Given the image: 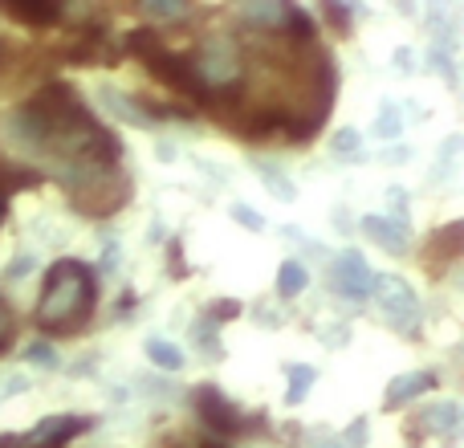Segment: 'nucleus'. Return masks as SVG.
<instances>
[{
	"instance_id": "f257e3e1",
	"label": "nucleus",
	"mask_w": 464,
	"mask_h": 448,
	"mask_svg": "<svg viewBox=\"0 0 464 448\" xmlns=\"http://www.w3.org/2000/svg\"><path fill=\"white\" fill-rule=\"evenodd\" d=\"M130 49H135L147 65H151V73L160 82H168V86L184 90V94H192V98H200V102H204V90H208V86L200 82L196 65H188L179 54H168V49H163V41L155 37L151 29H135V33H130Z\"/></svg>"
},
{
	"instance_id": "f03ea898",
	"label": "nucleus",
	"mask_w": 464,
	"mask_h": 448,
	"mask_svg": "<svg viewBox=\"0 0 464 448\" xmlns=\"http://www.w3.org/2000/svg\"><path fill=\"white\" fill-rule=\"evenodd\" d=\"M379 273L367 269V261H362L359 248H346V253L334 257V265H330V286L338 289L343 297H351V302H362V297H371V286H375Z\"/></svg>"
},
{
	"instance_id": "7ed1b4c3",
	"label": "nucleus",
	"mask_w": 464,
	"mask_h": 448,
	"mask_svg": "<svg viewBox=\"0 0 464 448\" xmlns=\"http://www.w3.org/2000/svg\"><path fill=\"white\" fill-rule=\"evenodd\" d=\"M371 297H375L379 310H383L392 322H416L420 318L416 294H411V286H408V281H400V278H375Z\"/></svg>"
},
{
	"instance_id": "20e7f679",
	"label": "nucleus",
	"mask_w": 464,
	"mask_h": 448,
	"mask_svg": "<svg viewBox=\"0 0 464 448\" xmlns=\"http://www.w3.org/2000/svg\"><path fill=\"white\" fill-rule=\"evenodd\" d=\"M90 424H94L90 416H49V420H41V424L33 428L24 441H29V444H41V448H57V444L70 441V436L86 433Z\"/></svg>"
},
{
	"instance_id": "39448f33",
	"label": "nucleus",
	"mask_w": 464,
	"mask_h": 448,
	"mask_svg": "<svg viewBox=\"0 0 464 448\" xmlns=\"http://www.w3.org/2000/svg\"><path fill=\"white\" fill-rule=\"evenodd\" d=\"M196 408H200V416H204V424L208 428H217V433H240V420H237V412H232V404L220 395V387H200L196 392Z\"/></svg>"
},
{
	"instance_id": "423d86ee",
	"label": "nucleus",
	"mask_w": 464,
	"mask_h": 448,
	"mask_svg": "<svg viewBox=\"0 0 464 448\" xmlns=\"http://www.w3.org/2000/svg\"><path fill=\"white\" fill-rule=\"evenodd\" d=\"M200 82L208 86V82H228L232 73H237V49L228 45V41H208V49H204V62H200Z\"/></svg>"
},
{
	"instance_id": "0eeeda50",
	"label": "nucleus",
	"mask_w": 464,
	"mask_h": 448,
	"mask_svg": "<svg viewBox=\"0 0 464 448\" xmlns=\"http://www.w3.org/2000/svg\"><path fill=\"white\" fill-rule=\"evenodd\" d=\"M362 232H367L375 245L400 253L408 245V220H387V217H362Z\"/></svg>"
},
{
	"instance_id": "6e6552de",
	"label": "nucleus",
	"mask_w": 464,
	"mask_h": 448,
	"mask_svg": "<svg viewBox=\"0 0 464 448\" xmlns=\"http://www.w3.org/2000/svg\"><path fill=\"white\" fill-rule=\"evenodd\" d=\"M432 387H436V375H432V371H411V375L392 379V384H387V408L416 400L420 392H432Z\"/></svg>"
},
{
	"instance_id": "1a4fd4ad",
	"label": "nucleus",
	"mask_w": 464,
	"mask_h": 448,
	"mask_svg": "<svg viewBox=\"0 0 464 448\" xmlns=\"http://www.w3.org/2000/svg\"><path fill=\"white\" fill-rule=\"evenodd\" d=\"M305 281H310V273H305V265H302V261H285V265H281V273H277V289H281V297L302 294Z\"/></svg>"
},
{
	"instance_id": "9d476101",
	"label": "nucleus",
	"mask_w": 464,
	"mask_h": 448,
	"mask_svg": "<svg viewBox=\"0 0 464 448\" xmlns=\"http://www.w3.org/2000/svg\"><path fill=\"white\" fill-rule=\"evenodd\" d=\"M8 16H16V21H29V24H49L62 16V8L53 5H5Z\"/></svg>"
},
{
	"instance_id": "9b49d317",
	"label": "nucleus",
	"mask_w": 464,
	"mask_h": 448,
	"mask_svg": "<svg viewBox=\"0 0 464 448\" xmlns=\"http://www.w3.org/2000/svg\"><path fill=\"white\" fill-rule=\"evenodd\" d=\"M256 176H261V184H265V188H273V192H277V200H285V204H289V200L297 196L294 180L281 176V171L273 168V163H256Z\"/></svg>"
},
{
	"instance_id": "f8f14e48",
	"label": "nucleus",
	"mask_w": 464,
	"mask_h": 448,
	"mask_svg": "<svg viewBox=\"0 0 464 448\" xmlns=\"http://www.w3.org/2000/svg\"><path fill=\"white\" fill-rule=\"evenodd\" d=\"M147 359H151L155 367H163V371H179V367H184V355H179V346L160 343V338H151V343H147Z\"/></svg>"
},
{
	"instance_id": "ddd939ff",
	"label": "nucleus",
	"mask_w": 464,
	"mask_h": 448,
	"mask_svg": "<svg viewBox=\"0 0 464 448\" xmlns=\"http://www.w3.org/2000/svg\"><path fill=\"white\" fill-rule=\"evenodd\" d=\"M102 102L111 106L119 119H127V122H147V114L139 111L135 102H127V94H119V90H106V86H102Z\"/></svg>"
},
{
	"instance_id": "4468645a",
	"label": "nucleus",
	"mask_w": 464,
	"mask_h": 448,
	"mask_svg": "<svg viewBox=\"0 0 464 448\" xmlns=\"http://www.w3.org/2000/svg\"><path fill=\"white\" fill-rule=\"evenodd\" d=\"M314 379H318V371H314V367H289V392H285V400L289 404H302Z\"/></svg>"
},
{
	"instance_id": "2eb2a0df",
	"label": "nucleus",
	"mask_w": 464,
	"mask_h": 448,
	"mask_svg": "<svg viewBox=\"0 0 464 448\" xmlns=\"http://www.w3.org/2000/svg\"><path fill=\"white\" fill-rule=\"evenodd\" d=\"M403 131V114L395 102H383V111H379V122H375V135L379 139H395Z\"/></svg>"
},
{
	"instance_id": "dca6fc26",
	"label": "nucleus",
	"mask_w": 464,
	"mask_h": 448,
	"mask_svg": "<svg viewBox=\"0 0 464 448\" xmlns=\"http://www.w3.org/2000/svg\"><path fill=\"white\" fill-rule=\"evenodd\" d=\"M24 359L37 363V367H45V371H53V367H57V351H53L49 343H33L29 351H24Z\"/></svg>"
},
{
	"instance_id": "f3484780",
	"label": "nucleus",
	"mask_w": 464,
	"mask_h": 448,
	"mask_svg": "<svg viewBox=\"0 0 464 448\" xmlns=\"http://www.w3.org/2000/svg\"><path fill=\"white\" fill-rule=\"evenodd\" d=\"M457 420H460V408H457V404H436L432 424L440 428V433H452V428H457Z\"/></svg>"
},
{
	"instance_id": "a211bd4d",
	"label": "nucleus",
	"mask_w": 464,
	"mask_h": 448,
	"mask_svg": "<svg viewBox=\"0 0 464 448\" xmlns=\"http://www.w3.org/2000/svg\"><path fill=\"white\" fill-rule=\"evenodd\" d=\"M334 151L338 155H354V151H359V131H354V127L334 131Z\"/></svg>"
},
{
	"instance_id": "6ab92c4d",
	"label": "nucleus",
	"mask_w": 464,
	"mask_h": 448,
	"mask_svg": "<svg viewBox=\"0 0 464 448\" xmlns=\"http://www.w3.org/2000/svg\"><path fill=\"white\" fill-rule=\"evenodd\" d=\"M33 265H37V261H33L29 253H21L13 265H8V281H21V278H29V273H33Z\"/></svg>"
},
{
	"instance_id": "aec40b11",
	"label": "nucleus",
	"mask_w": 464,
	"mask_h": 448,
	"mask_svg": "<svg viewBox=\"0 0 464 448\" xmlns=\"http://www.w3.org/2000/svg\"><path fill=\"white\" fill-rule=\"evenodd\" d=\"M232 220L248 224V229H261V217H256L253 209H245V204H232Z\"/></svg>"
},
{
	"instance_id": "412c9836",
	"label": "nucleus",
	"mask_w": 464,
	"mask_h": 448,
	"mask_svg": "<svg viewBox=\"0 0 464 448\" xmlns=\"http://www.w3.org/2000/svg\"><path fill=\"white\" fill-rule=\"evenodd\" d=\"M432 65H436V70H440L449 82H457V73H452V57L444 54V49H432Z\"/></svg>"
},
{
	"instance_id": "4be33fe9",
	"label": "nucleus",
	"mask_w": 464,
	"mask_h": 448,
	"mask_svg": "<svg viewBox=\"0 0 464 448\" xmlns=\"http://www.w3.org/2000/svg\"><path fill=\"white\" fill-rule=\"evenodd\" d=\"M147 16H179L184 13V5H143Z\"/></svg>"
},
{
	"instance_id": "5701e85b",
	"label": "nucleus",
	"mask_w": 464,
	"mask_h": 448,
	"mask_svg": "<svg viewBox=\"0 0 464 448\" xmlns=\"http://www.w3.org/2000/svg\"><path fill=\"white\" fill-rule=\"evenodd\" d=\"M367 441V420H354V428L346 433V444H362Z\"/></svg>"
},
{
	"instance_id": "b1692460",
	"label": "nucleus",
	"mask_w": 464,
	"mask_h": 448,
	"mask_svg": "<svg viewBox=\"0 0 464 448\" xmlns=\"http://www.w3.org/2000/svg\"><path fill=\"white\" fill-rule=\"evenodd\" d=\"M102 269H106V273L119 269V245H114V240H111V248L102 253Z\"/></svg>"
},
{
	"instance_id": "393cba45",
	"label": "nucleus",
	"mask_w": 464,
	"mask_h": 448,
	"mask_svg": "<svg viewBox=\"0 0 464 448\" xmlns=\"http://www.w3.org/2000/svg\"><path fill=\"white\" fill-rule=\"evenodd\" d=\"M387 196H392V209L403 217V212H408V192H403V188H392V192H387Z\"/></svg>"
},
{
	"instance_id": "a878e982",
	"label": "nucleus",
	"mask_w": 464,
	"mask_h": 448,
	"mask_svg": "<svg viewBox=\"0 0 464 448\" xmlns=\"http://www.w3.org/2000/svg\"><path fill=\"white\" fill-rule=\"evenodd\" d=\"M326 16H330V21H338V24L351 21V13H346V8H338V5H326Z\"/></svg>"
},
{
	"instance_id": "bb28decb",
	"label": "nucleus",
	"mask_w": 464,
	"mask_h": 448,
	"mask_svg": "<svg viewBox=\"0 0 464 448\" xmlns=\"http://www.w3.org/2000/svg\"><path fill=\"white\" fill-rule=\"evenodd\" d=\"M395 65H400V70H411V54H408V49H400V54H395Z\"/></svg>"
},
{
	"instance_id": "cd10ccee",
	"label": "nucleus",
	"mask_w": 464,
	"mask_h": 448,
	"mask_svg": "<svg viewBox=\"0 0 464 448\" xmlns=\"http://www.w3.org/2000/svg\"><path fill=\"white\" fill-rule=\"evenodd\" d=\"M204 448H217V444H204Z\"/></svg>"
},
{
	"instance_id": "c85d7f7f",
	"label": "nucleus",
	"mask_w": 464,
	"mask_h": 448,
	"mask_svg": "<svg viewBox=\"0 0 464 448\" xmlns=\"http://www.w3.org/2000/svg\"><path fill=\"white\" fill-rule=\"evenodd\" d=\"M318 448H330V444H318Z\"/></svg>"
}]
</instances>
